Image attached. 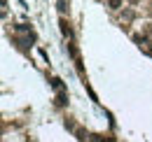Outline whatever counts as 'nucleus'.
Returning a JSON list of instances; mask_svg holds the SVG:
<instances>
[{"label": "nucleus", "instance_id": "1a4fd4ad", "mask_svg": "<svg viewBox=\"0 0 152 142\" xmlns=\"http://www.w3.org/2000/svg\"><path fill=\"white\" fill-rule=\"evenodd\" d=\"M129 2H133V5H136V2H138V0H129Z\"/></svg>", "mask_w": 152, "mask_h": 142}, {"label": "nucleus", "instance_id": "7ed1b4c3", "mask_svg": "<svg viewBox=\"0 0 152 142\" xmlns=\"http://www.w3.org/2000/svg\"><path fill=\"white\" fill-rule=\"evenodd\" d=\"M58 26H61V33H63V37H70V35H73V30H70V23H68L66 19H61V21H58Z\"/></svg>", "mask_w": 152, "mask_h": 142}, {"label": "nucleus", "instance_id": "39448f33", "mask_svg": "<svg viewBox=\"0 0 152 142\" xmlns=\"http://www.w3.org/2000/svg\"><path fill=\"white\" fill-rule=\"evenodd\" d=\"M52 86H54V89H63V82H61V79H58V77H54V79H52Z\"/></svg>", "mask_w": 152, "mask_h": 142}, {"label": "nucleus", "instance_id": "f03ea898", "mask_svg": "<svg viewBox=\"0 0 152 142\" xmlns=\"http://www.w3.org/2000/svg\"><path fill=\"white\" fill-rule=\"evenodd\" d=\"M89 142H117L115 138H110V135H89Z\"/></svg>", "mask_w": 152, "mask_h": 142}, {"label": "nucleus", "instance_id": "6e6552de", "mask_svg": "<svg viewBox=\"0 0 152 142\" xmlns=\"http://www.w3.org/2000/svg\"><path fill=\"white\" fill-rule=\"evenodd\" d=\"M133 40H136L140 47H143V44H148V40H145V37H140V35H133Z\"/></svg>", "mask_w": 152, "mask_h": 142}, {"label": "nucleus", "instance_id": "f257e3e1", "mask_svg": "<svg viewBox=\"0 0 152 142\" xmlns=\"http://www.w3.org/2000/svg\"><path fill=\"white\" fill-rule=\"evenodd\" d=\"M54 105L56 107H63V105H68V93H66V91L61 89L56 93V98H54Z\"/></svg>", "mask_w": 152, "mask_h": 142}, {"label": "nucleus", "instance_id": "423d86ee", "mask_svg": "<svg viewBox=\"0 0 152 142\" xmlns=\"http://www.w3.org/2000/svg\"><path fill=\"white\" fill-rule=\"evenodd\" d=\"M108 5H110V9H119L122 7V0H110Z\"/></svg>", "mask_w": 152, "mask_h": 142}, {"label": "nucleus", "instance_id": "20e7f679", "mask_svg": "<svg viewBox=\"0 0 152 142\" xmlns=\"http://www.w3.org/2000/svg\"><path fill=\"white\" fill-rule=\"evenodd\" d=\"M68 5H70L68 0H56V9L61 12V14H66V12H68Z\"/></svg>", "mask_w": 152, "mask_h": 142}, {"label": "nucleus", "instance_id": "0eeeda50", "mask_svg": "<svg viewBox=\"0 0 152 142\" xmlns=\"http://www.w3.org/2000/svg\"><path fill=\"white\" fill-rule=\"evenodd\" d=\"M75 135L80 138V140H84V135H87V130H84V128H75Z\"/></svg>", "mask_w": 152, "mask_h": 142}]
</instances>
